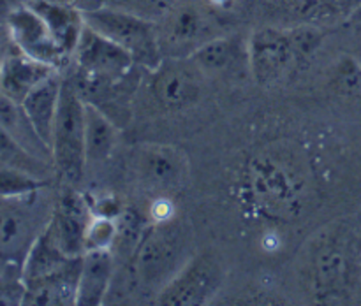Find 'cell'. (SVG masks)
<instances>
[{"mask_svg": "<svg viewBox=\"0 0 361 306\" xmlns=\"http://www.w3.org/2000/svg\"><path fill=\"white\" fill-rule=\"evenodd\" d=\"M305 167L293 151L264 150L247 164L245 190L261 211L274 218H289L302 206L307 192Z\"/></svg>", "mask_w": 361, "mask_h": 306, "instance_id": "obj_1", "label": "cell"}, {"mask_svg": "<svg viewBox=\"0 0 361 306\" xmlns=\"http://www.w3.org/2000/svg\"><path fill=\"white\" fill-rule=\"evenodd\" d=\"M44 189L0 197V274L21 278L28 252L51 222L56 199Z\"/></svg>", "mask_w": 361, "mask_h": 306, "instance_id": "obj_2", "label": "cell"}, {"mask_svg": "<svg viewBox=\"0 0 361 306\" xmlns=\"http://www.w3.org/2000/svg\"><path fill=\"white\" fill-rule=\"evenodd\" d=\"M190 259L189 234L182 224L161 222L143 232L134 250L130 260L134 285L157 298Z\"/></svg>", "mask_w": 361, "mask_h": 306, "instance_id": "obj_3", "label": "cell"}, {"mask_svg": "<svg viewBox=\"0 0 361 306\" xmlns=\"http://www.w3.org/2000/svg\"><path fill=\"white\" fill-rule=\"evenodd\" d=\"M74 60L76 77L69 79L73 81L78 94L92 104H97L102 95L111 91V88H118L136 65L126 49L102 37L87 25L74 51Z\"/></svg>", "mask_w": 361, "mask_h": 306, "instance_id": "obj_4", "label": "cell"}, {"mask_svg": "<svg viewBox=\"0 0 361 306\" xmlns=\"http://www.w3.org/2000/svg\"><path fill=\"white\" fill-rule=\"evenodd\" d=\"M83 20L88 28L126 49L136 65L152 70L161 63L155 21L113 6L83 11Z\"/></svg>", "mask_w": 361, "mask_h": 306, "instance_id": "obj_5", "label": "cell"}, {"mask_svg": "<svg viewBox=\"0 0 361 306\" xmlns=\"http://www.w3.org/2000/svg\"><path fill=\"white\" fill-rule=\"evenodd\" d=\"M53 164L67 185L74 186L87 171L85 157V98L78 94L73 81L63 77L59 111L53 127Z\"/></svg>", "mask_w": 361, "mask_h": 306, "instance_id": "obj_6", "label": "cell"}, {"mask_svg": "<svg viewBox=\"0 0 361 306\" xmlns=\"http://www.w3.org/2000/svg\"><path fill=\"white\" fill-rule=\"evenodd\" d=\"M155 25L162 58H189L201 46L222 35L210 6L187 0H178Z\"/></svg>", "mask_w": 361, "mask_h": 306, "instance_id": "obj_7", "label": "cell"}, {"mask_svg": "<svg viewBox=\"0 0 361 306\" xmlns=\"http://www.w3.org/2000/svg\"><path fill=\"white\" fill-rule=\"evenodd\" d=\"M129 158L141 185L159 192H171L182 186L189 172L185 155L169 144H140Z\"/></svg>", "mask_w": 361, "mask_h": 306, "instance_id": "obj_8", "label": "cell"}, {"mask_svg": "<svg viewBox=\"0 0 361 306\" xmlns=\"http://www.w3.org/2000/svg\"><path fill=\"white\" fill-rule=\"evenodd\" d=\"M203 77L189 58H162L152 69V95L168 111H180L201 97Z\"/></svg>", "mask_w": 361, "mask_h": 306, "instance_id": "obj_9", "label": "cell"}, {"mask_svg": "<svg viewBox=\"0 0 361 306\" xmlns=\"http://www.w3.org/2000/svg\"><path fill=\"white\" fill-rule=\"evenodd\" d=\"M6 27L13 44L25 55L41 60L59 70L69 63V58L55 42L46 21L30 4L11 9L6 16Z\"/></svg>", "mask_w": 361, "mask_h": 306, "instance_id": "obj_10", "label": "cell"}, {"mask_svg": "<svg viewBox=\"0 0 361 306\" xmlns=\"http://www.w3.org/2000/svg\"><path fill=\"white\" fill-rule=\"evenodd\" d=\"M249 67L257 83L277 81L293 62L298 58L293 28L264 27L250 35L247 42Z\"/></svg>", "mask_w": 361, "mask_h": 306, "instance_id": "obj_11", "label": "cell"}, {"mask_svg": "<svg viewBox=\"0 0 361 306\" xmlns=\"http://www.w3.org/2000/svg\"><path fill=\"white\" fill-rule=\"evenodd\" d=\"M353 276V259L348 245L338 239L323 243L310 264V285L319 302H338L348 295Z\"/></svg>", "mask_w": 361, "mask_h": 306, "instance_id": "obj_12", "label": "cell"}, {"mask_svg": "<svg viewBox=\"0 0 361 306\" xmlns=\"http://www.w3.org/2000/svg\"><path fill=\"white\" fill-rule=\"evenodd\" d=\"M221 283V269L208 257H192L178 274L159 292V305L196 306L214 295Z\"/></svg>", "mask_w": 361, "mask_h": 306, "instance_id": "obj_13", "label": "cell"}, {"mask_svg": "<svg viewBox=\"0 0 361 306\" xmlns=\"http://www.w3.org/2000/svg\"><path fill=\"white\" fill-rule=\"evenodd\" d=\"M92 218V210L85 197L67 185L66 192L56 199L48 231L67 255H83L85 236Z\"/></svg>", "mask_w": 361, "mask_h": 306, "instance_id": "obj_14", "label": "cell"}, {"mask_svg": "<svg viewBox=\"0 0 361 306\" xmlns=\"http://www.w3.org/2000/svg\"><path fill=\"white\" fill-rule=\"evenodd\" d=\"M59 69L25 55L13 44L0 65V94L21 104L35 87Z\"/></svg>", "mask_w": 361, "mask_h": 306, "instance_id": "obj_15", "label": "cell"}, {"mask_svg": "<svg viewBox=\"0 0 361 306\" xmlns=\"http://www.w3.org/2000/svg\"><path fill=\"white\" fill-rule=\"evenodd\" d=\"M113 280L111 250H87L81 255L76 305L99 306L108 295Z\"/></svg>", "mask_w": 361, "mask_h": 306, "instance_id": "obj_16", "label": "cell"}, {"mask_svg": "<svg viewBox=\"0 0 361 306\" xmlns=\"http://www.w3.org/2000/svg\"><path fill=\"white\" fill-rule=\"evenodd\" d=\"M81 255L76 257L66 269L42 280L25 283L23 305L60 306L76 305L78 276H80Z\"/></svg>", "mask_w": 361, "mask_h": 306, "instance_id": "obj_17", "label": "cell"}, {"mask_svg": "<svg viewBox=\"0 0 361 306\" xmlns=\"http://www.w3.org/2000/svg\"><path fill=\"white\" fill-rule=\"evenodd\" d=\"M0 129L16 141L21 148L32 153L41 160L53 164L51 148L44 143L39 132L35 130L34 123L30 122L28 115L25 113L23 106L13 98L0 94Z\"/></svg>", "mask_w": 361, "mask_h": 306, "instance_id": "obj_18", "label": "cell"}, {"mask_svg": "<svg viewBox=\"0 0 361 306\" xmlns=\"http://www.w3.org/2000/svg\"><path fill=\"white\" fill-rule=\"evenodd\" d=\"M62 81V74H51L48 79H44L39 87H35L34 90L25 97V101L21 102L25 113L28 115L30 122L34 123L35 130H37L39 136L44 139V143L48 144L49 148H51L53 127H55L56 111H59Z\"/></svg>", "mask_w": 361, "mask_h": 306, "instance_id": "obj_19", "label": "cell"}, {"mask_svg": "<svg viewBox=\"0 0 361 306\" xmlns=\"http://www.w3.org/2000/svg\"><path fill=\"white\" fill-rule=\"evenodd\" d=\"M189 60L204 77H219L231 72L242 60L249 62V53L238 37L221 35L196 49Z\"/></svg>", "mask_w": 361, "mask_h": 306, "instance_id": "obj_20", "label": "cell"}, {"mask_svg": "<svg viewBox=\"0 0 361 306\" xmlns=\"http://www.w3.org/2000/svg\"><path fill=\"white\" fill-rule=\"evenodd\" d=\"M30 6L42 16L53 39L67 58H73L85 28L83 11L78 6L30 2Z\"/></svg>", "mask_w": 361, "mask_h": 306, "instance_id": "obj_21", "label": "cell"}, {"mask_svg": "<svg viewBox=\"0 0 361 306\" xmlns=\"http://www.w3.org/2000/svg\"><path fill=\"white\" fill-rule=\"evenodd\" d=\"M118 130L108 115L92 102L85 101V157L88 165H97L113 155Z\"/></svg>", "mask_w": 361, "mask_h": 306, "instance_id": "obj_22", "label": "cell"}, {"mask_svg": "<svg viewBox=\"0 0 361 306\" xmlns=\"http://www.w3.org/2000/svg\"><path fill=\"white\" fill-rule=\"evenodd\" d=\"M0 164L21 169V171H27L42 179H46L48 172L51 171V169H55V165L48 164V162L41 160V158L28 153L25 148H21L20 144L16 143V141L11 139L2 129H0ZM46 181H48V179H46Z\"/></svg>", "mask_w": 361, "mask_h": 306, "instance_id": "obj_23", "label": "cell"}, {"mask_svg": "<svg viewBox=\"0 0 361 306\" xmlns=\"http://www.w3.org/2000/svg\"><path fill=\"white\" fill-rule=\"evenodd\" d=\"M361 0H288V11L295 16H300L305 20V25L309 21L326 20V18L342 14L344 11H353L360 6Z\"/></svg>", "mask_w": 361, "mask_h": 306, "instance_id": "obj_24", "label": "cell"}, {"mask_svg": "<svg viewBox=\"0 0 361 306\" xmlns=\"http://www.w3.org/2000/svg\"><path fill=\"white\" fill-rule=\"evenodd\" d=\"M48 186V181L21 169L0 164V197H16Z\"/></svg>", "mask_w": 361, "mask_h": 306, "instance_id": "obj_25", "label": "cell"}, {"mask_svg": "<svg viewBox=\"0 0 361 306\" xmlns=\"http://www.w3.org/2000/svg\"><path fill=\"white\" fill-rule=\"evenodd\" d=\"M116 232H118V224L115 218L94 215L88 224L87 236H85V252L87 250H111V246L115 245Z\"/></svg>", "mask_w": 361, "mask_h": 306, "instance_id": "obj_26", "label": "cell"}, {"mask_svg": "<svg viewBox=\"0 0 361 306\" xmlns=\"http://www.w3.org/2000/svg\"><path fill=\"white\" fill-rule=\"evenodd\" d=\"M176 2L178 0H106L104 6L118 7L147 20L159 21Z\"/></svg>", "mask_w": 361, "mask_h": 306, "instance_id": "obj_27", "label": "cell"}, {"mask_svg": "<svg viewBox=\"0 0 361 306\" xmlns=\"http://www.w3.org/2000/svg\"><path fill=\"white\" fill-rule=\"evenodd\" d=\"M345 28H348V32L351 34V37L361 46V2L360 6L348 16Z\"/></svg>", "mask_w": 361, "mask_h": 306, "instance_id": "obj_28", "label": "cell"}, {"mask_svg": "<svg viewBox=\"0 0 361 306\" xmlns=\"http://www.w3.org/2000/svg\"><path fill=\"white\" fill-rule=\"evenodd\" d=\"M104 4H106V0H76V6L80 7L81 11L94 9V7L104 6Z\"/></svg>", "mask_w": 361, "mask_h": 306, "instance_id": "obj_29", "label": "cell"}, {"mask_svg": "<svg viewBox=\"0 0 361 306\" xmlns=\"http://www.w3.org/2000/svg\"><path fill=\"white\" fill-rule=\"evenodd\" d=\"M30 2H44V4H60V6H76V0H30Z\"/></svg>", "mask_w": 361, "mask_h": 306, "instance_id": "obj_30", "label": "cell"}, {"mask_svg": "<svg viewBox=\"0 0 361 306\" xmlns=\"http://www.w3.org/2000/svg\"><path fill=\"white\" fill-rule=\"evenodd\" d=\"M11 46H13V42H11L9 46H6V42H4V39H2V30H0V65H2L4 56L7 55V51L11 49Z\"/></svg>", "mask_w": 361, "mask_h": 306, "instance_id": "obj_31", "label": "cell"}, {"mask_svg": "<svg viewBox=\"0 0 361 306\" xmlns=\"http://www.w3.org/2000/svg\"><path fill=\"white\" fill-rule=\"evenodd\" d=\"M11 7H18V6H25V4H30V0H9Z\"/></svg>", "mask_w": 361, "mask_h": 306, "instance_id": "obj_32", "label": "cell"}]
</instances>
